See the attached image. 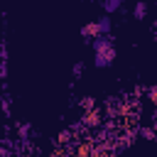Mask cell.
<instances>
[{
	"mask_svg": "<svg viewBox=\"0 0 157 157\" xmlns=\"http://www.w3.org/2000/svg\"><path fill=\"white\" fill-rule=\"evenodd\" d=\"M152 101H155V103H157V91H152Z\"/></svg>",
	"mask_w": 157,
	"mask_h": 157,
	"instance_id": "obj_1",
	"label": "cell"
}]
</instances>
